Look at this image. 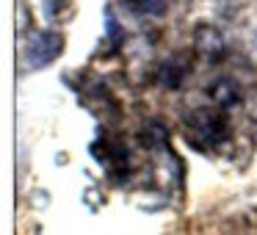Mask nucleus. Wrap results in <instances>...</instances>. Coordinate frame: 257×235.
Listing matches in <instances>:
<instances>
[{
    "label": "nucleus",
    "mask_w": 257,
    "mask_h": 235,
    "mask_svg": "<svg viewBox=\"0 0 257 235\" xmlns=\"http://www.w3.org/2000/svg\"><path fill=\"white\" fill-rule=\"evenodd\" d=\"M183 72H185L183 67L177 69V64H174V61H166V64L161 67V83H166L169 89H174V86H180V78H183Z\"/></svg>",
    "instance_id": "6"
},
{
    "label": "nucleus",
    "mask_w": 257,
    "mask_h": 235,
    "mask_svg": "<svg viewBox=\"0 0 257 235\" xmlns=\"http://www.w3.org/2000/svg\"><path fill=\"white\" fill-rule=\"evenodd\" d=\"M172 0H124V6L139 17H163Z\"/></svg>",
    "instance_id": "5"
},
{
    "label": "nucleus",
    "mask_w": 257,
    "mask_h": 235,
    "mask_svg": "<svg viewBox=\"0 0 257 235\" xmlns=\"http://www.w3.org/2000/svg\"><path fill=\"white\" fill-rule=\"evenodd\" d=\"M185 130H188V139H194L202 147H216L218 141L227 139V119L221 111H213V108H196L185 116Z\"/></svg>",
    "instance_id": "1"
},
{
    "label": "nucleus",
    "mask_w": 257,
    "mask_h": 235,
    "mask_svg": "<svg viewBox=\"0 0 257 235\" xmlns=\"http://www.w3.org/2000/svg\"><path fill=\"white\" fill-rule=\"evenodd\" d=\"M61 50H64V36L61 34H56V31H39V34H34L28 39V45H25V61H28V67L42 69V67L56 61V58L61 56Z\"/></svg>",
    "instance_id": "2"
},
{
    "label": "nucleus",
    "mask_w": 257,
    "mask_h": 235,
    "mask_svg": "<svg viewBox=\"0 0 257 235\" xmlns=\"http://www.w3.org/2000/svg\"><path fill=\"white\" fill-rule=\"evenodd\" d=\"M194 39H196V50L205 53L207 58H218L224 53V39L213 25H199Z\"/></svg>",
    "instance_id": "3"
},
{
    "label": "nucleus",
    "mask_w": 257,
    "mask_h": 235,
    "mask_svg": "<svg viewBox=\"0 0 257 235\" xmlns=\"http://www.w3.org/2000/svg\"><path fill=\"white\" fill-rule=\"evenodd\" d=\"M210 97L218 102V105H232V102L240 100L238 94V83L232 78H218L216 83L210 86Z\"/></svg>",
    "instance_id": "4"
}]
</instances>
